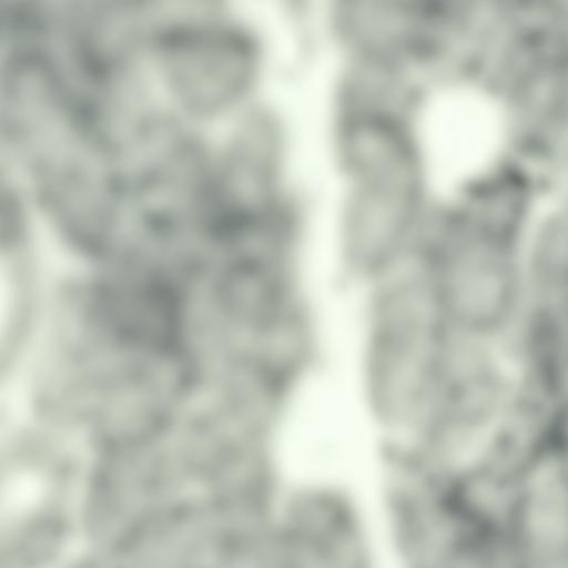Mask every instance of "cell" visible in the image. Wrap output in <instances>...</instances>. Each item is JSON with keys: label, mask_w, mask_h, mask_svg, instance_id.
<instances>
[{"label": "cell", "mask_w": 568, "mask_h": 568, "mask_svg": "<svg viewBox=\"0 0 568 568\" xmlns=\"http://www.w3.org/2000/svg\"><path fill=\"white\" fill-rule=\"evenodd\" d=\"M328 129V253L335 275L357 290L417 258L442 205L436 161L408 109H347Z\"/></svg>", "instance_id": "obj_1"}, {"label": "cell", "mask_w": 568, "mask_h": 568, "mask_svg": "<svg viewBox=\"0 0 568 568\" xmlns=\"http://www.w3.org/2000/svg\"><path fill=\"white\" fill-rule=\"evenodd\" d=\"M443 203L415 261L449 326L473 331L493 324L518 292L508 241L469 207Z\"/></svg>", "instance_id": "obj_2"}, {"label": "cell", "mask_w": 568, "mask_h": 568, "mask_svg": "<svg viewBox=\"0 0 568 568\" xmlns=\"http://www.w3.org/2000/svg\"><path fill=\"white\" fill-rule=\"evenodd\" d=\"M151 42L169 88L191 110H231L254 84L256 49L237 28L194 16L162 27Z\"/></svg>", "instance_id": "obj_3"}, {"label": "cell", "mask_w": 568, "mask_h": 568, "mask_svg": "<svg viewBox=\"0 0 568 568\" xmlns=\"http://www.w3.org/2000/svg\"><path fill=\"white\" fill-rule=\"evenodd\" d=\"M50 455L19 456L10 460L9 476L2 487V516L11 527L18 524H36V515H49L50 506L57 505L65 486L57 464Z\"/></svg>", "instance_id": "obj_4"}]
</instances>
